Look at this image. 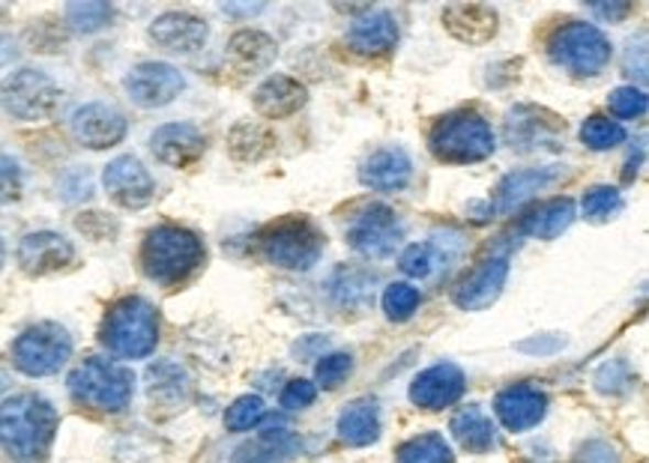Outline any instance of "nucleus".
<instances>
[{"mask_svg":"<svg viewBox=\"0 0 649 463\" xmlns=\"http://www.w3.org/2000/svg\"><path fill=\"white\" fill-rule=\"evenodd\" d=\"M572 221H575V200L553 198L539 203V207L521 221V233H527L532 240H557L560 233L569 231Z\"/></svg>","mask_w":649,"mask_h":463,"instance_id":"29","label":"nucleus"},{"mask_svg":"<svg viewBox=\"0 0 649 463\" xmlns=\"http://www.w3.org/2000/svg\"><path fill=\"white\" fill-rule=\"evenodd\" d=\"M102 186H106L108 198L127 210L147 207L156 195V183L150 177V170L141 165V158L135 156H118L114 162H108V168L102 170Z\"/></svg>","mask_w":649,"mask_h":463,"instance_id":"13","label":"nucleus"},{"mask_svg":"<svg viewBox=\"0 0 649 463\" xmlns=\"http://www.w3.org/2000/svg\"><path fill=\"white\" fill-rule=\"evenodd\" d=\"M402 236H405V228H402L393 207H386V203L365 207L348 228V245L362 257H374V261L395 254Z\"/></svg>","mask_w":649,"mask_h":463,"instance_id":"10","label":"nucleus"},{"mask_svg":"<svg viewBox=\"0 0 649 463\" xmlns=\"http://www.w3.org/2000/svg\"><path fill=\"white\" fill-rule=\"evenodd\" d=\"M264 419V400L257 398V395H243V398H237L228 412H224V428L234 433L252 431L257 421Z\"/></svg>","mask_w":649,"mask_h":463,"instance_id":"38","label":"nucleus"},{"mask_svg":"<svg viewBox=\"0 0 649 463\" xmlns=\"http://www.w3.org/2000/svg\"><path fill=\"white\" fill-rule=\"evenodd\" d=\"M150 150L168 168H189L207 150V141L193 123H165L150 135Z\"/></svg>","mask_w":649,"mask_h":463,"instance_id":"17","label":"nucleus"},{"mask_svg":"<svg viewBox=\"0 0 649 463\" xmlns=\"http://www.w3.org/2000/svg\"><path fill=\"white\" fill-rule=\"evenodd\" d=\"M57 433L52 400L33 392L12 395L0 404V449L15 463H43Z\"/></svg>","mask_w":649,"mask_h":463,"instance_id":"1","label":"nucleus"},{"mask_svg":"<svg viewBox=\"0 0 649 463\" xmlns=\"http://www.w3.org/2000/svg\"><path fill=\"white\" fill-rule=\"evenodd\" d=\"M590 10L596 12L598 19H605V22H623L631 12V3H593Z\"/></svg>","mask_w":649,"mask_h":463,"instance_id":"46","label":"nucleus"},{"mask_svg":"<svg viewBox=\"0 0 649 463\" xmlns=\"http://www.w3.org/2000/svg\"><path fill=\"white\" fill-rule=\"evenodd\" d=\"M509 278V257L506 254H491L480 266H473L461 282H458L452 302L464 311H482L491 302H497Z\"/></svg>","mask_w":649,"mask_h":463,"instance_id":"12","label":"nucleus"},{"mask_svg":"<svg viewBox=\"0 0 649 463\" xmlns=\"http://www.w3.org/2000/svg\"><path fill=\"white\" fill-rule=\"evenodd\" d=\"M631 386H635V374L623 359H614V362H607L596 371V389L602 395H626Z\"/></svg>","mask_w":649,"mask_h":463,"instance_id":"39","label":"nucleus"},{"mask_svg":"<svg viewBox=\"0 0 649 463\" xmlns=\"http://www.w3.org/2000/svg\"><path fill=\"white\" fill-rule=\"evenodd\" d=\"M572 463H619V454L607 440H590L578 449Z\"/></svg>","mask_w":649,"mask_h":463,"instance_id":"44","label":"nucleus"},{"mask_svg":"<svg viewBox=\"0 0 649 463\" xmlns=\"http://www.w3.org/2000/svg\"><path fill=\"white\" fill-rule=\"evenodd\" d=\"M3 261H7V249H3V240H0V266H3Z\"/></svg>","mask_w":649,"mask_h":463,"instance_id":"50","label":"nucleus"},{"mask_svg":"<svg viewBox=\"0 0 649 463\" xmlns=\"http://www.w3.org/2000/svg\"><path fill=\"white\" fill-rule=\"evenodd\" d=\"M222 10L231 12V15H237V12H243V15H252V12H261L264 7H261V3H257V7H234V3H224Z\"/></svg>","mask_w":649,"mask_h":463,"instance_id":"49","label":"nucleus"},{"mask_svg":"<svg viewBox=\"0 0 649 463\" xmlns=\"http://www.w3.org/2000/svg\"><path fill=\"white\" fill-rule=\"evenodd\" d=\"M228 60H231L237 73H264L276 60V43L264 31H240L228 43Z\"/></svg>","mask_w":649,"mask_h":463,"instance_id":"26","label":"nucleus"},{"mask_svg":"<svg viewBox=\"0 0 649 463\" xmlns=\"http://www.w3.org/2000/svg\"><path fill=\"white\" fill-rule=\"evenodd\" d=\"M419 302H422V296H419V290L414 285H407V282H395V285H389L384 290V311L395 323L410 320L416 308H419Z\"/></svg>","mask_w":649,"mask_h":463,"instance_id":"36","label":"nucleus"},{"mask_svg":"<svg viewBox=\"0 0 649 463\" xmlns=\"http://www.w3.org/2000/svg\"><path fill=\"white\" fill-rule=\"evenodd\" d=\"M75 261L73 243L64 233L54 231H36L28 233L19 245V264L28 275H48L64 269Z\"/></svg>","mask_w":649,"mask_h":463,"instance_id":"18","label":"nucleus"},{"mask_svg":"<svg viewBox=\"0 0 649 463\" xmlns=\"http://www.w3.org/2000/svg\"><path fill=\"white\" fill-rule=\"evenodd\" d=\"M449 431L458 440L461 449H468L470 454H485L497 445V428L494 421L482 412L480 404H468L452 416L449 421Z\"/></svg>","mask_w":649,"mask_h":463,"instance_id":"28","label":"nucleus"},{"mask_svg":"<svg viewBox=\"0 0 649 463\" xmlns=\"http://www.w3.org/2000/svg\"><path fill=\"white\" fill-rule=\"evenodd\" d=\"M395 43H398V22L393 19V12L386 10L362 12L348 31V45L365 57H381L393 52Z\"/></svg>","mask_w":649,"mask_h":463,"instance_id":"22","label":"nucleus"},{"mask_svg":"<svg viewBox=\"0 0 649 463\" xmlns=\"http://www.w3.org/2000/svg\"><path fill=\"white\" fill-rule=\"evenodd\" d=\"M15 54H19V48H15V40L12 36H7V33H0V66H7L15 60Z\"/></svg>","mask_w":649,"mask_h":463,"instance_id":"48","label":"nucleus"},{"mask_svg":"<svg viewBox=\"0 0 649 463\" xmlns=\"http://www.w3.org/2000/svg\"><path fill=\"white\" fill-rule=\"evenodd\" d=\"M497 147L494 129L476 111H458V114L443 117L431 132V150L440 162L452 165H470L488 158Z\"/></svg>","mask_w":649,"mask_h":463,"instance_id":"6","label":"nucleus"},{"mask_svg":"<svg viewBox=\"0 0 649 463\" xmlns=\"http://www.w3.org/2000/svg\"><path fill=\"white\" fill-rule=\"evenodd\" d=\"M398 266L402 273L410 275V278H428L435 275V269L440 266V252H437L435 243H414L407 245L402 257H398Z\"/></svg>","mask_w":649,"mask_h":463,"instance_id":"37","label":"nucleus"},{"mask_svg":"<svg viewBox=\"0 0 649 463\" xmlns=\"http://www.w3.org/2000/svg\"><path fill=\"white\" fill-rule=\"evenodd\" d=\"M464 374L452 362H440V365H431L422 374H416V379L410 383V400H414L419 410H443V407H452L455 400H461L464 395Z\"/></svg>","mask_w":649,"mask_h":463,"instance_id":"16","label":"nucleus"},{"mask_svg":"<svg viewBox=\"0 0 649 463\" xmlns=\"http://www.w3.org/2000/svg\"><path fill=\"white\" fill-rule=\"evenodd\" d=\"M132 389H135L132 371L111 359L90 356L69 374V395L81 407L99 412H120L129 407Z\"/></svg>","mask_w":649,"mask_h":463,"instance_id":"4","label":"nucleus"},{"mask_svg":"<svg viewBox=\"0 0 649 463\" xmlns=\"http://www.w3.org/2000/svg\"><path fill=\"white\" fill-rule=\"evenodd\" d=\"M61 102V87L40 69H19L0 85V106L24 123H36L54 114Z\"/></svg>","mask_w":649,"mask_h":463,"instance_id":"9","label":"nucleus"},{"mask_svg":"<svg viewBox=\"0 0 649 463\" xmlns=\"http://www.w3.org/2000/svg\"><path fill=\"white\" fill-rule=\"evenodd\" d=\"M497 10L485 3H449L443 10V27H447L458 43L485 45L497 33Z\"/></svg>","mask_w":649,"mask_h":463,"instance_id":"21","label":"nucleus"},{"mask_svg":"<svg viewBox=\"0 0 649 463\" xmlns=\"http://www.w3.org/2000/svg\"><path fill=\"white\" fill-rule=\"evenodd\" d=\"M204 264V243L198 233L180 224H160L144 236L141 266L156 285L174 287L186 282Z\"/></svg>","mask_w":649,"mask_h":463,"instance_id":"2","label":"nucleus"},{"mask_svg":"<svg viewBox=\"0 0 649 463\" xmlns=\"http://www.w3.org/2000/svg\"><path fill=\"white\" fill-rule=\"evenodd\" d=\"M73 356V338L57 323L28 327L12 344V365L28 377H48L64 368Z\"/></svg>","mask_w":649,"mask_h":463,"instance_id":"8","label":"nucleus"},{"mask_svg":"<svg viewBox=\"0 0 649 463\" xmlns=\"http://www.w3.org/2000/svg\"><path fill=\"white\" fill-rule=\"evenodd\" d=\"M99 338L114 356L147 359L160 341V315L144 296H127L108 308Z\"/></svg>","mask_w":649,"mask_h":463,"instance_id":"3","label":"nucleus"},{"mask_svg":"<svg viewBox=\"0 0 649 463\" xmlns=\"http://www.w3.org/2000/svg\"><path fill=\"white\" fill-rule=\"evenodd\" d=\"M183 87H186V81H183L180 69L162 64V60L139 64L127 75V93L139 108L168 106L183 93Z\"/></svg>","mask_w":649,"mask_h":463,"instance_id":"11","label":"nucleus"},{"mask_svg":"<svg viewBox=\"0 0 649 463\" xmlns=\"http://www.w3.org/2000/svg\"><path fill=\"white\" fill-rule=\"evenodd\" d=\"M299 442L290 431H264L255 442L240 449L234 463H285L290 454L297 452Z\"/></svg>","mask_w":649,"mask_h":463,"instance_id":"31","label":"nucleus"},{"mask_svg":"<svg viewBox=\"0 0 649 463\" xmlns=\"http://www.w3.org/2000/svg\"><path fill=\"white\" fill-rule=\"evenodd\" d=\"M414 177V162L402 147H381L360 165V183L372 191L405 189Z\"/></svg>","mask_w":649,"mask_h":463,"instance_id":"20","label":"nucleus"},{"mask_svg":"<svg viewBox=\"0 0 649 463\" xmlns=\"http://www.w3.org/2000/svg\"><path fill=\"white\" fill-rule=\"evenodd\" d=\"M315 398H318V386L311 379H290L278 400H282L285 410H302V407H311Z\"/></svg>","mask_w":649,"mask_h":463,"instance_id":"43","label":"nucleus"},{"mask_svg":"<svg viewBox=\"0 0 649 463\" xmlns=\"http://www.w3.org/2000/svg\"><path fill=\"white\" fill-rule=\"evenodd\" d=\"M207 36H210L207 22L193 15V12H165L150 24V40L174 54L198 52L207 43Z\"/></svg>","mask_w":649,"mask_h":463,"instance_id":"19","label":"nucleus"},{"mask_svg":"<svg viewBox=\"0 0 649 463\" xmlns=\"http://www.w3.org/2000/svg\"><path fill=\"white\" fill-rule=\"evenodd\" d=\"M581 141H584L586 147L596 150H614L619 147L623 141H626V129L617 120H610V117H590L584 126H581Z\"/></svg>","mask_w":649,"mask_h":463,"instance_id":"34","label":"nucleus"},{"mask_svg":"<svg viewBox=\"0 0 649 463\" xmlns=\"http://www.w3.org/2000/svg\"><path fill=\"white\" fill-rule=\"evenodd\" d=\"M563 344V338H536V341H521L518 350H524V353H553V350H560Z\"/></svg>","mask_w":649,"mask_h":463,"instance_id":"47","label":"nucleus"},{"mask_svg":"<svg viewBox=\"0 0 649 463\" xmlns=\"http://www.w3.org/2000/svg\"><path fill=\"white\" fill-rule=\"evenodd\" d=\"M111 7L106 0H75L66 7V24L75 33H97L111 22Z\"/></svg>","mask_w":649,"mask_h":463,"instance_id":"33","label":"nucleus"},{"mask_svg":"<svg viewBox=\"0 0 649 463\" xmlns=\"http://www.w3.org/2000/svg\"><path fill=\"white\" fill-rule=\"evenodd\" d=\"M560 174H563L560 168H524L503 177L494 191V212H512L515 207H521L536 191L548 189Z\"/></svg>","mask_w":649,"mask_h":463,"instance_id":"25","label":"nucleus"},{"mask_svg":"<svg viewBox=\"0 0 649 463\" xmlns=\"http://www.w3.org/2000/svg\"><path fill=\"white\" fill-rule=\"evenodd\" d=\"M252 102H255L257 114L266 117V120H285L309 102V93H306V87L288 78V75H270L266 81L257 85Z\"/></svg>","mask_w":649,"mask_h":463,"instance_id":"23","label":"nucleus"},{"mask_svg":"<svg viewBox=\"0 0 649 463\" xmlns=\"http://www.w3.org/2000/svg\"><path fill=\"white\" fill-rule=\"evenodd\" d=\"M22 165L12 156H0V203H12L22 198Z\"/></svg>","mask_w":649,"mask_h":463,"instance_id":"42","label":"nucleus"},{"mask_svg":"<svg viewBox=\"0 0 649 463\" xmlns=\"http://www.w3.org/2000/svg\"><path fill=\"white\" fill-rule=\"evenodd\" d=\"M257 254L278 269L309 273L323 254V233L302 216L282 219L257 236Z\"/></svg>","mask_w":649,"mask_h":463,"instance_id":"5","label":"nucleus"},{"mask_svg":"<svg viewBox=\"0 0 649 463\" xmlns=\"http://www.w3.org/2000/svg\"><path fill=\"white\" fill-rule=\"evenodd\" d=\"M78 231L87 233V236H94V240H108V236L118 233V221L108 219L106 212H85V216L78 219Z\"/></svg>","mask_w":649,"mask_h":463,"instance_id":"45","label":"nucleus"},{"mask_svg":"<svg viewBox=\"0 0 649 463\" xmlns=\"http://www.w3.org/2000/svg\"><path fill=\"white\" fill-rule=\"evenodd\" d=\"M544 111L542 108L521 106L509 111V120H506V141L512 144V150H532L542 144L544 137H557L565 129V123L557 114H551L548 120L539 123V117Z\"/></svg>","mask_w":649,"mask_h":463,"instance_id":"24","label":"nucleus"},{"mask_svg":"<svg viewBox=\"0 0 649 463\" xmlns=\"http://www.w3.org/2000/svg\"><path fill=\"white\" fill-rule=\"evenodd\" d=\"M548 54L557 66L578 78H593L610 64V43L596 24L572 22L553 33Z\"/></svg>","mask_w":649,"mask_h":463,"instance_id":"7","label":"nucleus"},{"mask_svg":"<svg viewBox=\"0 0 649 463\" xmlns=\"http://www.w3.org/2000/svg\"><path fill=\"white\" fill-rule=\"evenodd\" d=\"M381 437V407L374 398H360L348 404L339 416V440L344 445L362 449Z\"/></svg>","mask_w":649,"mask_h":463,"instance_id":"27","label":"nucleus"},{"mask_svg":"<svg viewBox=\"0 0 649 463\" xmlns=\"http://www.w3.org/2000/svg\"><path fill=\"white\" fill-rule=\"evenodd\" d=\"M276 150V135L264 126V123H255V120H245V123H237L228 135V153L237 158V162H261L270 153Z\"/></svg>","mask_w":649,"mask_h":463,"instance_id":"30","label":"nucleus"},{"mask_svg":"<svg viewBox=\"0 0 649 463\" xmlns=\"http://www.w3.org/2000/svg\"><path fill=\"white\" fill-rule=\"evenodd\" d=\"M353 359L351 353H327L320 356L318 368H315V377L323 389H339L344 379L351 377Z\"/></svg>","mask_w":649,"mask_h":463,"instance_id":"40","label":"nucleus"},{"mask_svg":"<svg viewBox=\"0 0 649 463\" xmlns=\"http://www.w3.org/2000/svg\"><path fill=\"white\" fill-rule=\"evenodd\" d=\"M584 219L593 221V224H602V221H610L623 210V195H619L614 186H593V189L584 195Z\"/></svg>","mask_w":649,"mask_h":463,"instance_id":"35","label":"nucleus"},{"mask_svg":"<svg viewBox=\"0 0 649 463\" xmlns=\"http://www.w3.org/2000/svg\"><path fill=\"white\" fill-rule=\"evenodd\" d=\"M73 135L81 147H114L127 137V117L106 102H87L73 114Z\"/></svg>","mask_w":649,"mask_h":463,"instance_id":"14","label":"nucleus"},{"mask_svg":"<svg viewBox=\"0 0 649 463\" xmlns=\"http://www.w3.org/2000/svg\"><path fill=\"white\" fill-rule=\"evenodd\" d=\"M607 106H610V111L617 117H623V120H635V117H644L647 114V93L640 90V87H617L614 93H610V99H607Z\"/></svg>","mask_w":649,"mask_h":463,"instance_id":"41","label":"nucleus"},{"mask_svg":"<svg viewBox=\"0 0 649 463\" xmlns=\"http://www.w3.org/2000/svg\"><path fill=\"white\" fill-rule=\"evenodd\" d=\"M494 412L506 431L524 433L536 428L548 412V395L530 383H515L494 398Z\"/></svg>","mask_w":649,"mask_h":463,"instance_id":"15","label":"nucleus"},{"mask_svg":"<svg viewBox=\"0 0 649 463\" xmlns=\"http://www.w3.org/2000/svg\"><path fill=\"white\" fill-rule=\"evenodd\" d=\"M395 463H452V449L440 433H419L398 449Z\"/></svg>","mask_w":649,"mask_h":463,"instance_id":"32","label":"nucleus"}]
</instances>
